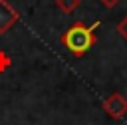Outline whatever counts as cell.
<instances>
[{"mask_svg":"<svg viewBox=\"0 0 127 125\" xmlns=\"http://www.w3.org/2000/svg\"><path fill=\"white\" fill-rule=\"evenodd\" d=\"M117 32H119V36L127 42V16H125L123 20H119V22H117Z\"/></svg>","mask_w":127,"mask_h":125,"instance_id":"5b68a950","label":"cell"},{"mask_svg":"<svg viewBox=\"0 0 127 125\" xmlns=\"http://www.w3.org/2000/svg\"><path fill=\"white\" fill-rule=\"evenodd\" d=\"M79 4H81V0H56V6H58L64 14H71Z\"/></svg>","mask_w":127,"mask_h":125,"instance_id":"277c9868","label":"cell"},{"mask_svg":"<svg viewBox=\"0 0 127 125\" xmlns=\"http://www.w3.org/2000/svg\"><path fill=\"white\" fill-rule=\"evenodd\" d=\"M20 14L16 8H12V4L8 0H0V36L6 34L16 22H18Z\"/></svg>","mask_w":127,"mask_h":125,"instance_id":"3957f363","label":"cell"},{"mask_svg":"<svg viewBox=\"0 0 127 125\" xmlns=\"http://www.w3.org/2000/svg\"><path fill=\"white\" fill-rule=\"evenodd\" d=\"M103 111L111 119H123L127 115V99L119 91H113L103 99Z\"/></svg>","mask_w":127,"mask_h":125,"instance_id":"7a4b0ae2","label":"cell"},{"mask_svg":"<svg viewBox=\"0 0 127 125\" xmlns=\"http://www.w3.org/2000/svg\"><path fill=\"white\" fill-rule=\"evenodd\" d=\"M99 2H101L105 8H115V6H117L121 0H99Z\"/></svg>","mask_w":127,"mask_h":125,"instance_id":"8992f818","label":"cell"},{"mask_svg":"<svg viewBox=\"0 0 127 125\" xmlns=\"http://www.w3.org/2000/svg\"><path fill=\"white\" fill-rule=\"evenodd\" d=\"M97 22L91 26H85L83 22H73L64 34H62V44L69 50V54H73L75 58H83L93 44L97 42L95 30H97Z\"/></svg>","mask_w":127,"mask_h":125,"instance_id":"6da1fadb","label":"cell"}]
</instances>
